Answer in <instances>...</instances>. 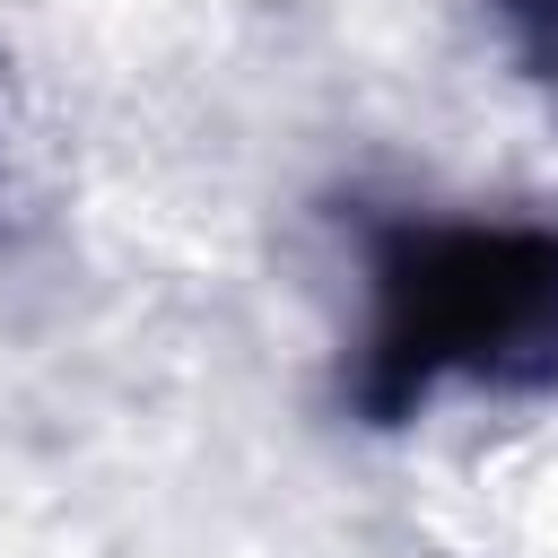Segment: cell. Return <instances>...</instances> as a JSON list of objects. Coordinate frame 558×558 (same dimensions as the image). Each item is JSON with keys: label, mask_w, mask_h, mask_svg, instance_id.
<instances>
[{"label": "cell", "mask_w": 558, "mask_h": 558, "mask_svg": "<svg viewBox=\"0 0 558 558\" xmlns=\"http://www.w3.org/2000/svg\"><path fill=\"white\" fill-rule=\"evenodd\" d=\"M445 384H558V227L549 218H384L366 235V331L349 401L410 418Z\"/></svg>", "instance_id": "1"}, {"label": "cell", "mask_w": 558, "mask_h": 558, "mask_svg": "<svg viewBox=\"0 0 558 558\" xmlns=\"http://www.w3.org/2000/svg\"><path fill=\"white\" fill-rule=\"evenodd\" d=\"M26 209H35V148H26V113H17V87L0 61V244L26 227Z\"/></svg>", "instance_id": "2"}, {"label": "cell", "mask_w": 558, "mask_h": 558, "mask_svg": "<svg viewBox=\"0 0 558 558\" xmlns=\"http://www.w3.org/2000/svg\"><path fill=\"white\" fill-rule=\"evenodd\" d=\"M488 17L506 26V44L532 78H558V0H488Z\"/></svg>", "instance_id": "3"}]
</instances>
